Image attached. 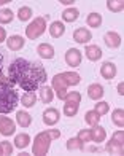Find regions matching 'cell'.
<instances>
[{
  "instance_id": "cell-1",
  "label": "cell",
  "mask_w": 124,
  "mask_h": 156,
  "mask_svg": "<svg viewBox=\"0 0 124 156\" xmlns=\"http://www.w3.org/2000/svg\"><path fill=\"white\" fill-rule=\"evenodd\" d=\"M8 80L13 84H18L21 89L27 91V93H33V91L38 89V86H41L48 80V75L41 64L19 58L10 64Z\"/></svg>"
},
{
  "instance_id": "cell-11",
  "label": "cell",
  "mask_w": 124,
  "mask_h": 156,
  "mask_svg": "<svg viewBox=\"0 0 124 156\" xmlns=\"http://www.w3.org/2000/svg\"><path fill=\"white\" fill-rule=\"evenodd\" d=\"M103 94H105V89L102 88V84L94 83V84H89L88 86V96L92 101H100Z\"/></svg>"
},
{
  "instance_id": "cell-17",
  "label": "cell",
  "mask_w": 124,
  "mask_h": 156,
  "mask_svg": "<svg viewBox=\"0 0 124 156\" xmlns=\"http://www.w3.org/2000/svg\"><path fill=\"white\" fill-rule=\"evenodd\" d=\"M91 136H92V140L94 142H97V144H100V142H105L107 139V131L103 129L102 126H92V129H91Z\"/></svg>"
},
{
  "instance_id": "cell-7",
  "label": "cell",
  "mask_w": 124,
  "mask_h": 156,
  "mask_svg": "<svg viewBox=\"0 0 124 156\" xmlns=\"http://www.w3.org/2000/svg\"><path fill=\"white\" fill-rule=\"evenodd\" d=\"M16 131V124L11 118L8 116H0V134L5 137L13 136V132Z\"/></svg>"
},
{
  "instance_id": "cell-6",
  "label": "cell",
  "mask_w": 124,
  "mask_h": 156,
  "mask_svg": "<svg viewBox=\"0 0 124 156\" xmlns=\"http://www.w3.org/2000/svg\"><path fill=\"white\" fill-rule=\"evenodd\" d=\"M67 88H68V84L62 73H57L53 76V91H56V96L60 101H64V97L67 94Z\"/></svg>"
},
{
  "instance_id": "cell-33",
  "label": "cell",
  "mask_w": 124,
  "mask_h": 156,
  "mask_svg": "<svg viewBox=\"0 0 124 156\" xmlns=\"http://www.w3.org/2000/svg\"><path fill=\"white\" fill-rule=\"evenodd\" d=\"M65 102H72V104H80L81 102V94L77 91H72V93H67L64 97Z\"/></svg>"
},
{
  "instance_id": "cell-32",
  "label": "cell",
  "mask_w": 124,
  "mask_h": 156,
  "mask_svg": "<svg viewBox=\"0 0 124 156\" xmlns=\"http://www.w3.org/2000/svg\"><path fill=\"white\" fill-rule=\"evenodd\" d=\"M18 18L21 21H29L32 18V8L30 6H21L18 11Z\"/></svg>"
},
{
  "instance_id": "cell-40",
  "label": "cell",
  "mask_w": 124,
  "mask_h": 156,
  "mask_svg": "<svg viewBox=\"0 0 124 156\" xmlns=\"http://www.w3.org/2000/svg\"><path fill=\"white\" fill-rule=\"evenodd\" d=\"M75 0H60V3L62 5H73Z\"/></svg>"
},
{
  "instance_id": "cell-12",
  "label": "cell",
  "mask_w": 124,
  "mask_h": 156,
  "mask_svg": "<svg viewBox=\"0 0 124 156\" xmlns=\"http://www.w3.org/2000/svg\"><path fill=\"white\" fill-rule=\"evenodd\" d=\"M103 40H105V45L108 48H118L121 45V35L116 34L115 30H110L105 34V37H103Z\"/></svg>"
},
{
  "instance_id": "cell-18",
  "label": "cell",
  "mask_w": 124,
  "mask_h": 156,
  "mask_svg": "<svg viewBox=\"0 0 124 156\" xmlns=\"http://www.w3.org/2000/svg\"><path fill=\"white\" fill-rule=\"evenodd\" d=\"M64 32H65V26H64V23H60V21H54V23L51 24V27H50V34H51L53 38L62 37Z\"/></svg>"
},
{
  "instance_id": "cell-26",
  "label": "cell",
  "mask_w": 124,
  "mask_h": 156,
  "mask_svg": "<svg viewBox=\"0 0 124 156\" xmlns=\"http://www.w3.org/2000/svg\"><path fill=\"white\" fill-rule=\"evenodd\" d=\"M62 75H64L68 86H77V84L81 81V76L78 73H75V72H64Z\"/></svg>"
},
{
  "instance_id": "cell-31",
  "label": "cell",
  "mask_w": 124,
  "mask_h": 156,
  "mask_svg": "<svg viewBox=\"0 0 124 156\" xmlns=\"http://www.w3.org/2000/svg\"><path fill=\"white\" fill-rule=\"evenodd\" d=\"M107 6H108L110 11L119 13V11H122V8H124V3H122V0H108Z\"/></svg>"
},
{
  "instance_id": "cell-38",
  "label": "cell",
  "mask_w": 124,
  "mask_h": 156,
  "mask_svg": "<svg viewBox=\"0 0 124 156\" xmlns=\"http://www.w3.org/2000/svg\"><path fill=\"white\" fill-rule=\"evenodd\" d=\"M3 41H6V30L0 27V43H3Z\"/></svg>"
},
{
  "instance_id": "cell-43",
  "label": "cell",
  "mask_w": 124,
  "mask_h": 156,
  "mask_svg": "<svg viewBox=\"0 0 124 156\" xmlns=\"http://www.w3.org/2000/svg\"><path fill=\"white\" fill-rule=\"evenodd\" d=\"M0 154H3V150H2V145H0Z\"/></svg>"
},
{
  "instance_id": "cell-14",
  "label": "cell",
  "mask_w": 124,
  "mask_h": 156,
  "mask_svg": "<svg viewBox=\"0 0 124 156\" xmlns=\"http://www.w3.org/2000/svg\"><path fill=\"white\" fill-rule=\"evenodd\" d=\"M100 75L105 78V80H112L116 75V66L113 62H103L100 67Z\"/></svg>"
},
{
  "instance_id": "cell-39",
  "label": "cell",
  "mask_w": 124,
  "mask_h": 156,
  "mask_svg": "<svg viewBox=\"0 0 124 156\" xmlns=\"http://www.w3.org/2000/svg\"><path fill=\"white\" fill-rule=\"evenodd\" d=\"M118 94H121V96L124 94V84H122V83L118 84Z\"/></svg>"
},
{
  "instance_id": "cell-22",
  "label": "cell",
  "mask_w": 124,
  "mask_h": 156,
  "mask_svg": "<svg viewBox=\"0 0 124 156\" xmlns=\"http://www.w3.org/2000/svg\"><path fill=\"white\" fill-rule=\"evenodd\" d=\"M84 121L89 124V126H97L99 124V121H100V115L95 110H89V112H86L84 113Z\"/></svg>"
},
{
  "instance_id": "cell-4",
  "label": "cell",
  "mask_w": 124,
  "mask_h": 156,
  "mask_svg": "<svg viewBox=\"0 0 124 156\" xmlns=\"http://www.w3.org/2000/svg\"><path fill=\"white\" fill-rule=\"evenodd\" d=\"M45 30H46V19L45 18H37L26 27V35H27V38H30V40H37L38 37H41V35L45 34Z\"/></svg>"
},
{
  "instance_id": "cell-35",
  "label": "cell",
  "mask_w": 124,
  "mask_h": 156,
  "mask_svg": "<svg viewBox=\"0 0 124 156\" xmlns=\"http://www.w3.org/2000/svg\"><path fill=\"white\" fill-rule=\"evenodd\" d=\"M78 139L84 144V142H91L92 140V136H91V131L89 129H81L78 132Z\"/></svg>"
},
{
  "instance_id": "cell-20",
  "label": "cell",
  "mask_w": 124,
  "mask_h": 156,
  "mask_svg": "<svg viewBox=\"0 0 124 156\" xmlns=\"http://www.w3.org/2000/svg\"><path fill=\"white\" fill-rule=\"evenodd\" d=\"M29 144H30V136H29V134H26V132L18 134V136L15 137V147H16V148H19V150L26 148Z\"/></svg>"
},
{
  "instance_id": "cell-8",
  "label": "cell",
  "mask_w": 124,
  "mask_h": 156,
  "mask_svg": "<svg viewBox=\"0 0 124 156\" xmlns=\"http://www.w3.org/2000/svg\"><path fill=\"white\" fill-rule=\"evenodd\" d=\"M83 61V56H81V51L77 48H70L68 51L65 53V62L68 64L70 67H78Z\"/></svg>"
},
{
  "instance_id": "cell-34",
  "label": "cell",
  "mask_w": 124,
  "mask_h": 156,
  "mask_svg": "<svg viewBox=\"0 0 124 156\" xmlns=\"http://www.w3.org/2000/svg\"><path fill=\"white\" fill-rule=\"evenodd\" d=\"M94 110L102 116V115H107V113H108L110 105H108V102H103V101H102V102H97V104H95V108H94Z\"/></svg>"
},
{
  "instance_id": "cell-25",
  "label": "cell",
  "mask_w": 124,
  "mask_h": 156,
  "mask_svg": "<svg viewBox=\"0 0 124 156\" xmlns=\"http://www.w3.org/2000/svg\"><path fill=\"white\" fill-rule=\"evenodd\" d=\"M112 121H113L115 126H118V127H122V126H124V112H122V108L113 110V113H112Z\"/></svg>"
},
{
  "instance_id": "cell-29",
  "label": "cell",
  "mask_w": 124,
  "mask_h": 156,
  "mask_svg": "<svg viewBox=\"0 0 124 156\" xmlns=\"http://www.w3.org/2000/svg\"><path fill=\"white\" fill-rule=\"evenodd\" d=\"M80 104H72V102H65L64 105V115L65 116H75L78 113Z\"/></svg>"
},
{
  "instance_id": "cell-15",
  "label": "cell",
  "mask_w": 124,
  "mask_h": 156,
  "mask_svg": "<svg viewBox=\"0 0 124 156\" xmlns=\"http://www.w3.org/2000/svg\"><path fill=\"white\" fill-rule=\"evenodd\" d=\"M37 53H38L40 58H43V59H53V58H54V48H53L50 43H41V45H38Z\"/></svg>"
},
{
  "instance_id": "cell-13",
  "label": "cell",
  "mask_w": 124,
  "mask_h": 156,
  "mask_svg": "<svg viewBox=\"0 0 124 156\" xmlns=\"http://www.w3.org/2000/svg\"><path fill=\"white\" fill-rule=\"evenodd\" d=\"M6 46L11 51H19L24 46V38L21 35H11L10 38H6Z\"/></svg>"
},
{
  "instance_id": "cell-30",
  "label": "cell",
  "mask_w": 124,
  "mask_h": 156,
  "mask_svg": "<svg viewBox=\"0 0 124 156\" xmlns=\"http://www.w3.org/2000/svg\"><path fill=\"white\" fill-rule=\"evenodd\" d=\"M13 18H15V15H13L11 10H8V8L0 10V24H10Z\"/></svg>"
},
{
  "instance_id": "cell-28",
  "label": "cell",
  "mask_w": 124,
  "mask_h": 156,
  "mask_svg": "<svg viewBox=\"0 0 124 156\" xmlns=\"http://www.w3.org/2000/svg\"><path fill=\"white\" fill-rule=\"evenodd\" d=\"M21 102H22V105L26 108H29V107H33L37 102V94L35 93H26L22 96V99H21Z\"/></svg>"
},
{
  "instance_id": "cell-9",
  "label": "cell",
  "mask_w": 124,
  "mask_h": 156,
  "mask_svg": "<svg viewBox=\"0 0 124 156\" xmlns=\"http://www.w3.org/2000/svg\"><path fill=\"white\" fill-rule=\"evenodd\" d=\"M91 38H92V34L89 32V29H86V27H80V29H75L73 30V40L78 41V43L84 45Z\"/></svg>"
},
{
  "instance_id": "cell-23",
  "label": "cell",
  "mask_w": 124,
  "mask_h": 156,
  "mask_svg": "<svg viewBox=\"0 0 124 156\" xmlns=\"http://www.w3.org/2000/svg\"><path fill=\"white\" fill-rule=\"evenodd\" d=\"M78 16H80L78 8H67L62 13V19H64L65 23H73V21L78 19Z\"/></svg>"
},
{
  "instance_id": "cell-42",
  "label": "cell",
  "mask_w": 124,
  "mask_h": 156,
  "mask_svg": "<svg viewBox=\"0 0 124 156\" xmlns=\"http://www.w3.org/2000/svg\"><path fill=\"white\" fill-rule=\"evenodd\" d=\"M10 0H0V5H5V3H8Z\"/></svg>"
},
{
  "instance_id": "cell-10",
  "label": "cell",
  "mask_w": 124,
  "mask_h": 156,
  "mask_svg": "<svg viewBox=\"0 0 124 156\" xmlns=\"http://www.w3.org/2000/svg\"><path fill=\"white\" fill-rule=\"evenodd\" d=\"M59 110L57 108H46L43 112V123L46 126H54L59 121Z\"/></svg>"
},
{
  "instance_id": "cell-21",
  "label": "cell",
  "mask_w": 124,
  "mask_h": 156,
  "mask_svg": "<svg viewBox=\"0 0 124 156\" xmlns=\"http://www.w3.org/2000/svg\"><path fill=\"white\" fill-rule=\"evenodd\" d=\"M40 99L43 104H51L53 99H54V91L50 86H43L40 89Z\"/></svg>"
},
{
  "instance_id": "cell-36",
  "label": "cell",
  "mask_w": 124,
  "mask_h": 156,
  "mask_svg": "<svg viewBox=\"0 0 124 156\" xmlns=\"http://www.w3.org/2000/svg\"><path fill=\"white\" fill-rule=\"evenodd\" d=\"M0 145H2V150H3V154H11L13 153V145L10 144V142H2V144H0Z\"/></svg>"
},
{
  "instance_id": "cell-24",
  "label": "cell",
  "mask_w": 124,
  "mask_h": 156,
  "mask_svg": "<svg viewBox=\"0 0 124 156\" xmlns=\"http://www.w3.org/2000/svg\"><path fill=\"white\" fill-rule=\"evenodd\" d=\"M83 148H84V144L78 139V137H72V139H68L67 140V150H70V151H81Z\"/></svg>"
},
{
  "instance_id": "cell-41",
  "label": "cell",
  "mask_w": 124,
  "mask_h": 156,
  "mask_svg": "<svg viewBox=\"0 0 124 156\" xmlns=\"http://www.w3.org/2000/svg\"><path fill=\"white\" fill-rule=\"evenodd\" d=\"M2 61H3V58H2V54H0V75H2Z\"/></svg>"
},
{
  "instance_id": "cell-3",
  "label": "cell",
  "mask_w": 124,
  "mask_h": 156,
  "mask_svg": "<svg viewBox=\"0 0 124 156\" xmlns=\"http://www.w3.org/2000/svg\"><path fill=\"white\" fill-rule=\"evenodd\" d=\"M51 142L53 139L50 137V134L48 131H43V132H38L35 140H33V145H32V153L37 154V156H43L48 153L51 147Z\"/></svg>"
},
{
  "instance_id": "cell-19",
  "label": "cell",
  "mask_w": 124,
  "mask_h": 156,
  "mask_svg": "<svg viewBox=\"0 0 124 156\" xmlns=\"http://www.w3.org/2000/svg\"><path fill=\"white\" fill-rule=\"evenodd\" d=\"M16 119H18V124L21 127H29L30 123H32V116L27 112H24V110H19L16 113Z\"/></svg>"
},
{
  "instance_id": "cell-5",
  "label": "cell",
  "mask_w": 124,
  "mask_h": 156,
  "mask_svg": "<svg viewBox=\"0 0 124 156\" xmlns=\"http://www.w3.org/2000/svg\"><path fill=\"white\" fill-rule=\"evenodd\" d=\"M122 147H124V132L119 129L113 134L110 142H107V151L112 154H122Z\"/></svg>"
},
{
  "instance_id": "cell-2",
  "label": "cell",
  "mask_w": 124,
  "mask_h": 156,
  "mask_svg": "<svg viewBox=\"0 0 124 156\" xmlns=\"http://www.w3.org/2000/svg\"><path fill=\"white\" fill-rule=\"evenodd\" d=\"M19 102V94L13 83L0 75V113H10L16 108Z\"/></svg>"
},
{
  "instance_id": "cell-27",
  "label": "cell",
  "mask_w": 124,
  "mask_h": 156,
  "mask_svg": "<svg viewBox=\"0 0 124 156\" xmlns=\"http://www.w3.org/2000/svg\"><path fill=\"white\" fill-rule=\"evenodd\" d=\"M86 23L89 27H100L102 26V15H99V13H91V15H88Z\"/></svg>"
},
{
  "instance_id": "cell-16",
  "label": "cell",
  "mask_w": 124,
  "mask_h": 156,
  "mask_svg": "<svg viewBox=\"0 0 124 156\" xmlns=\"http://www.w3.org/2000/svg\"><path fill=\"white\" fill-rule=\"evenodd\" d=\"M84 53H86L89 61H99L102 58V49L99 46H95V45H86Z\"/></svg>"
},
{
  "instance_id": "cell-37",
  "label": "cell",
  "mask_w": 124,
  "mask_h": 156,
  "mask_svg": "<svg viewBox=\"0 0 124 156\" xmlns=\"http://www.w3.org/2000/svg\"><path fill=\"white\" fill-rule=\"evenodd\" d=\"M48 134H50V137H51L53 140H56V139L60 137V132H59L57 129H48Z\"/></svg>"
}]
</instances>
